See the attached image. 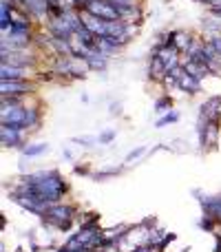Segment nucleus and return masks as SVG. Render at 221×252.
I'll return each instance as SVG.
<instances>
[{"mask_svg":"<svg viewBox=\"0 0 221 252\" xmlns=\"http://www.w3.org/2000/svg\"><path fill=\"white\" fill-rule=\"evenodd\" d=\"M110 115H122V104H119V102L110 104Z\"/></svg>","mask_w":221,"mask_h":252,"instance_id":"29","label":"nucleus"},{"mask_svg":"<svg viewBox=\"0 0 221 252\" xmlns=\"http://www.w3.org/2000/svg\"><path fill=\"white\" fill-rule=\"evenodd\" d=\"M35 91V84L29 80H0V95L11 97V95H20L27 97Z\"/></svg>","mask_w":221,"mask_h":252,"instance_id":"6","label":"nucleus"},{"mask_svg":"<svg viewBox=\"0 0 221 252\" xmlns=\"http://www.w3.org/2000/svg\"><path fill=\"white\" fill-rule=\"evenodd\" d=\"M40 122H42V111H40L38 104H27V117H25V128L27 133H33L40 128Z\"/></svg>","mask_w":221,"mask_h":252,"instance_id":"13","label":"nucleus"},{"mask_svg":"<svg viewBox=\"0 0 221 252\" xmlns=\"http://www.w3.org/2000/svg\"><path fill=\"white\" fill-rule=\"evenodd\" d=\"M113 4H131V2H137V0H110Z\"/></svg>","mask_w":221,"mask_h":252,"instance_id":"31","label":"nucleus"},{"mask_svg":"<svg viewBox=\"0 0 221 252\" xmlns=\"http://www.w3.org/2000/svg\"><path fill=\"white\" fill-rule=\"evenodd\" d=\"M109 60L110 57H106L104 53H100L97 49H93L91 51V56L86 57V66H88V71H106V66H109Z\"/></svg>","mask_w":221,"mask_h":252,"instance_id":"16","label":"nucleus"},{"mask_svg":"<svg viewBox=\"0 0 221 252\" xmlns=\"http://www.w3.org/2000/svg\"><path fill=\"white\" fill-rule=\"evenodd\" d=\"M219 131H221L219 119H212V122L208 124V128H206V133H203V137H199V144H201L203 150L217 148V144H219Z\"/></svg>","mask_w":221,"mask_h":252,"instance_id":"10","label":"nucleus"},{"mask_svg":"<svg viewBox=\"0 0 221 252\" xmlns=\"http://www.w3.org/2000/svg\"><path fill=\"white\" fill-rule=\"evenodd\" d=\"M80 11H88V13H93V16L102 18V20H122L110 0H86Z\"/></svg>","mask_w":221,"mask_h":252,"instance_id":"5","label":"nucleus"},{"mask_svg":"<svg viewBox=\"0 0 221 252\" xmlns=\"http://www.w3.org/2000/svg\"><path fill=\"white\" fill-rule=\"evenodd\" d=\"M47 150H49L47 141H38V144H27L25 148H20V153L25 155V157H40V155H44Z\"/></svg>","mask_w":221,"mask_h":252,"instance_id":"19","label":"nucleus"},{"mask_svg":"<svg viewBox=\"0 0 221 252\" xmlns=\"http://www.w3.org/2000/svg\"><path fill=\"white\" fill-rule=\"evenodd\" d=\"M181 66H184L186 73H190L193 78H197V80H206L208 75H212L210 69H208L206 64H201V62H197V60H193V57H184V60H181Z\"/></svg>","mask_w":221,"mask_h":252,"instance_id":"12","label":"nucleus"},{"mask_svg":"<svg viewBox=\"0 0 221 252\" xmlns=\"http://www.w3.org/2000/svg\"><path fill=\"white\" fill-rule=\"evenodd\" d=\"M73 144H78V146H84V148H93L95 144H100V137H95V135H80V137H73Z\"/></svg>","mask_w":221,"mask_h":252,"instance_id":"22","label":"nucleus"},{"mask_svg":"<svg viewBox=\"0 0 221 252\" xmlns=\"http://www.w3.org/2000/svg\"><path fill=\"white\" fill-rule=\"evenodd\" d=\"M0 62H9V64L16 66H27V69H33L38 64V56L29 49H2L0 51Z\"/></svg>","mask_w":221,"mask_h":252,"instance_id":"3","label":"nucleus"},{"mask_svg":"<svg viewBox=\"0 0 221 252\" xmlns=\"http://www.w3.org/2000/svg\"><path fill=\"white\" fill-rule=\"evenodd\" d=\"M25 117H27V104H20V106H2L0 104V122H2V126L16 128V131H27Z\"/></svg>","mask_w":221,"mask_h":252,"instance_id":"4","label":"nucleus"},{"mask_svg":"<svg viewBox=\"0 0 221 252\" xmlns=\"http://www.w3.org/2000/svg\"><path fill=\"white\" fill-rule=\"evenodd\" d=\"M31 71L27 66H16L9 62H0V80H29Z\"/></svg>","mask_w":221,"mask_h":252,"instance_id":"9","label":"nucleus"},{"mask_svg":"<svg viewBox=\"0 0 221 252\" xmlns=\"http://www.w3.org/2000/svg\"><path fill=\"white\" fill-rule=\"evenodd\" d=\"M97 51L100 53H104L106 57H113V56H117L119 51H122V49L117 47V44L113 42V40L109 38V35H102V38H97Z\"/></svg>","mask_w":221,"mask_h":252,"instance_id":"18","label":"nucleus"},{"mask_svg":"<svg viewBox=\"0 0 221 252\" xmlns=\"http://www.w3.org/2000/svg\"><path fill=\"white\" fill-rule=\"evenodd\" d=\"M75 217H78V208L71 206V203L57 201V203H51V206L44 210V215L40 217V219H42L44 225H51V228L64 230L66 232V230L73 225Z\"/></svg>","mask_w":221,"mask_h":252,"instance_id":"2","label":"nucleus"},{"mask_svg":"<svg viewBox=\"0 0 221 252\" xmlns=\"http://www.w3.org/2000/svg\"><path fill=\"white\" fill-rule=\"evenodd\" d=\"M73 170L78 172V175H86V172H88V168H86V166H75Z\"/></svg>","mask_w":221,"mask_h":252,"instance_id":"30","label":"nucleus"},{"mask_svg":"<svg viewBox=\"0 0 221 252\" xmlns=\"http://www.w3.org/2000/svg\"><path fill=\"white\" fill-rule=\"evenodd\" d=\"M208 44H210L212 49H215V53L219 56V60H221V33H217V35H210V38L206 40Z\"/></svg>","mask_w":221,"mask_h":252,"instance_id":"26","label":"nucleus"},{"mask_svg":"<svg viewBox=\"0 0 221 252\" xmlns=\"http://www.w3.org/2000/svg\"><path fill=\"white\" fill-rule=\"evenodd\" d=\"M194 40L197 38H194L190 31H184V29L172 31V47H175L179 53H188L190 47L194 44Z\"/></svg>","mask_w":221,"mask_h":252,"instance_id":"11","label":"nucleus"},{"mask_svg":"<svg viewBox=\"0 0 221 252\" xmlns=\"http://www.w3.org/2000/svg\"><path fill=\"white\" fill-rule=\"evenodd\" d=\"M201 31L208 35V38H210V35L221 33V16L210 13L208 18H203V20H201Z\"/></svg>","mask_w":221,"mask_h":252,"instance_id":"17","label":"nucleus"},{"mask_svg":"<svg viewBox=\"0 0 221 252\" xmlns=\"http://www.w3.org/2000/svg\"><path fill=\"white\" fill-rule=\"evenodd\" d=\"M168 111H172V100H170V97H168V95L159 97V100L155 102V113L164 115V113H168Z\"/></svg>","mask_w":221,"mask_h":252,"instance_id":"23","label":"nucleus"},{"mask_svg":"<svg viewBox=\"0 0 221 252\" xmlns=\"http://www.w3.org/2000/svg\"><path fill=\"white\" fill-rule=\"evenodd\" d=\"M11 190H27V193H33L38 197H42L47 203H57L66 195L69 184H66V179L62 177L60 170L47 168V170H35V172L22 175L13 184Z\"/></svg>","mask_w":221,"mask_h":252,"instance_id":"1","label":"nucleus"},{"mask_svg":"<svg viewBox=\"0 0 221 252\" xmlns=\"http://www.w3.org/2000/svg\"><path fill=\"white\" fill-rule=\"evenodd\" d=\"M179 111H168V113H164V115H159L157 117V122H155V128H164V126H168V124H177L179 122Z\"/></svg>","mask_w":221,"mask_h":252,"instance_id":"20","label":"nucleus"},{"mask_svg":"<svg viewBox=\"0 0 221 252\" xmlns=\"http://www.w3.org/2000/svg\"><path fill=\"white\" fill-rule=\"evenodd\" d=\"M175 239H177V234H175V232L166 234V237H164V239H162V241H159V243H157V252H164V248H168V246H170V243H172V241H175Z\"/></svg>","mask_w":221,"mask_h":252,"instance_id":"27","label":"nucleus"},{"mask_svg":"<svg viewBox=\"0 0 221 252\" xmlns=\"http://www.w3.org/2000/svg\"><path fill=\"white\" fill-rule=\"evenodd\" d=\"M199 119H206V122H212V119H221V97H208L201 106H199Z\"/></svg>","mask_w":221,"mask_h":252,"instance_id":"8","label":"nucleus"},{"mask_svg":"<svg viewBox=\"0 0 221 252\" xmlns=\"http://www.w3.org/2000/svg\"><path fill=\"white\" fill-rule=\"evenodd\" d=\"M115 135H117L115 128H106V131H102L97 137H100V144H110V141L115 140Z\"/></svg>","mask_w":221,"mask_h":252,"instance_id":"25","label":"nucleus"},{"mask_svg":"<svg viewBox=\"0 0 221 252\" xmlns=\"http://www.w3.org/2000/svg\"><path fill=\"white\" fill-rule=\"evenodd\" d=\"M0 144L2 148H25L27 146V131L0 126Z\"/></svg>","mask_w":221,"mask_h":252,"instance_id":"7","label":"nucleus"},{"mask_svg":"<svg viewBox=\"0 0 221 252\" xmlns=\"http://www.w3.org/2000/svg\"><path fill=\"white\" fill-rule=\"evenodd\" d=\"M166 66H164L162 57L155 56V53H150V62H148V78L153 80V82H162L164 78H166Z\"/></svg>","mask_w":221,"mask_h":252,"instance_id":"14","label":"nucleus"},{"mask_svg":"<svg viewBox=\"0 0 221 252\" xmlns=\"http://www.w3.org/2000/svg\"><path fill=\"white\" fill-rule=\"evenodd\" d=\"M133 252H157V248L150 246V243H141V246H137Z\"/></svg>","mask_w":221,"mask_h":252,"instance_id":"28","label":"nucleus"},{"mask_svg":"<svg viewBox=\"0 0 221 252\" xmlns=\"http://www.w3.org/2000/svg\"><path fill=\"white\" fill-rule=\"evenodd\" d=\"M122 170H124V166H109V168H102V170H95V172H93V179H95V181H104V179H109V177L119 175Z\"/></svg>","mask_w":221,"mask_h":252,"instance_id":"21","label":"nucleus"},{"mask_svg":"<svg viewBox=\"0 0 221 252\" xmlns=\"http://www.w3.org/2000/svg\"><path fill=\"white\" fill-rule=\"evenodd\" d=\"M146 150H148V148H146L144 144H141V146H137V148H133L131 153L126 155V159H124V162H126V164H135L137 159L141 157V155H146Z\"/></svg>","mask_w":221,"mask_h":252,"instance_id":"24","label":"nucleus"},{"mask_svg":"<svg viewBox=\"0 0 221 252\" xmlns=\"http://www.w3.org/2000/svg\"><path fill=\"white\" fill-rule=\"evenodd\" d=\"M179 91H184V93H188V95H197L199 91H201V80H197V78H193L190 73H186L184 71V75L179 78Z\"/></svg>","mask_w":221,"mask_h":252,"instance_id":"15","label":"nucleus"},{"mask_svg":"<svg viewBox=\"0 0 221 252\" xmlns=\"http://www.w3.org/2000/svg\"><path fill=\"white\" fill-rule=\"evenodd\" d=\"M217 16H221V11H219V13H217Z\"/></svg>","mask_w":221,"mask_h":252,"instance_id":"32","label":"nucleus"},{"mask_svg":"<svg viewBox=\"0 0 221 252\" xmlns=\"http://www.w3.org/2000/svg\"><path fill=\"white\" fill-rule=\"evenodd\" d=\"M194 2H199V0H194Z\"/></svg>","mask_w":221,"mask_h":252,"instance_id":"33","label":"nucleus"}]
</instances>
